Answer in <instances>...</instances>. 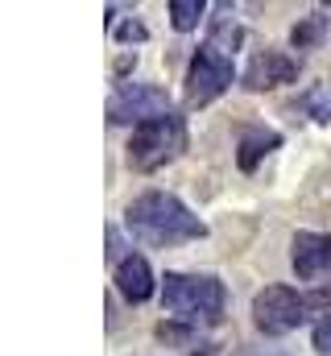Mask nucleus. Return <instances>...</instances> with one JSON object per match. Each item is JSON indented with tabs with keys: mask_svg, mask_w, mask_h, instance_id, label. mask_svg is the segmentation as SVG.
Instances as JSON below:
<instances>
[{
	"mask_svg": "<svg viewBox=\"0 0 331 356\" xmlns=\"http://www.w3.org/2000/svg\"><path fill=\"white\" fill-rule=\"evenodd\" d=\"M124 224L137 241L154 245V249H170V245H186V241H203L207 224L170 191H145L124 207Z\"/></svg>",
	"mask_w": 331,
	"mask_h": 356,
	"instance_id": "1",
	"label": "nucleus"
},
{
	"mask_svg": "<svg viewBox=\"0 0 331 356\" xmlns=\"http://www.w3.org/2000/svg\"><path fill=\"white\" fill-rule=\"evenodd\" d=\"M162 307L186 323H220L228 294H224V282L216 273H166Z\"/></svg>",
	"mask_w": 331,
	"mask_h": 356,
	"instance_id": "2",
	"label": "nucleus"
},
{
	"mask_svg": "<svg viewBox=\"0 0 331 356\" xmlns=\"http://www.w3.org/2000/svg\"><path fill=\"white\" fill-rule=\"evenodd\" d=\"M182 149H186V120L178 112H170V116H158V120L133 129L129 166L141 175H154V170L170 166L174 158H182Z\"/></svg>",
	"mask_w": 331,
	"mask_h": 356,
	"instance_id": "3",
	"label": "nucleus"
},
{
	"mask_svg": "<svg viewBox=\"0 0 331 356\" xmlns=\"http://www.w3.org/2000/svg\"><path fill=\"white\" fill-rule=\"evenodd\" d=\"M311 311H315V302L290 286H265L252 294V323L265 336H286V332L302 327Z\"/></svg>",
	"mask_w": 331,
	"mask_h": 356,
	"instance_id": "4",
	"label": "nucleus"
},
{
	"mask_svg": "<svg viewBox=\"0 0 331 356\" xmlns=\"http://www.w3.org/2000/svg\"><path fill=\"white\" fill-rule=\"evenodd\" d=\"M232 79H236V71H232V54H224L220 46H199L195 50V58H191V67H186V104L191 108H203V104H211V99H220L224 91L232 88Z\"/></svg>",
	"mask_w": 331,
	"mask_h": 356,
	"instance_id": "5",
	"label": "nucleus"
},
{
	"mask_svg": "<svg viewBox=\"0 0 331 356\" xmlns=\"http://www.w3.org/2000/svg\"><path fill=\"white\" fill-rule=\"evenodd\" d=\"M158 116H170V95L158 83H120L108 99V120L112 124H150Z\"/></svg>",
	"mask_w": 331,
	"mask_h": 356,
	"instance_id": "6",
	"label": "nucleus"
},
{
	"mask_svg": "<svg viewBox=\"0 0 331 356\" xmlns=\"http://www.w3.org/2000/svg\"><path fill=\"white\" fill-rule=\"evenodd\" d=\"M298 79V58L282 54V50H261L252 54L241 75V83L248 91H269V88H282V83H294Z\"/></svg>",
	"mask_w": 331,
	"mask_h": 356,
	"instance_id": "7",
	"label": "nucleus"
},
{
	"mask_svg": "<svg viewBox=\"0 0 331 356\" xmlns=\"http://www.w3.org/2000/svg\"><path fill=\"white\" fill-rule=\"evenodd\" d=\"M290 266L302 282H315L319 273L331 269V236L323 232H294L290 241Z\"/></svg>",
	"mask_w": 331,
	"mask_h": 356,
	"instance_id": "8",
	"label": "nucleus"
},
{
	"mask_svg": "<svg viewBox=\"0 0 331 356\" xmlns=\"http://www.w3.org/2000/svg\"><path fill=\"white\" fill-rule=\"evenodd\" d=\"M116 290L129 298V302H145L154 294V269L141 253H129L116 261Z\"/></svg>",
	"mask_w": 331,
	"mask_h": 356,
	"instance_id": "9",
	"label": "nucleus"
},
{
	"mask_svg": "<svg viewBox=\"0 0 331 356\" xmlns=\"http://www.w3.org/2000/svg\"><path fill=\"white\" fill-rule=\"evenodd\" d=\"M277 145H282V133L277 129H265V124L261 129H248V133H241V145H236V166L245 175H252Z\"/></svg>",
	"mask_w": 331,
	"mask_h": 356,
	"instance_id": "10",
	"label": "nucleus"
},
{
	"mask_svg": "<svg viewBox=\"0 0 331 356\" xmlns=\"http://www.w3.org/2000/svg\"><path fill=\"white\" fill-rule=\"evenodd\" d=\"M328 17L323 13H311V17H302L294 29H290V42H294V50H315V46H323V38H328Z\"/></svg>",
	"mask_w": 331,
	"mask_h": 356,
	"instance_id": "11",
	"label": "nucleus"
},
{
	"mask_svg": "<svg viewBox=\"0 0 331 356\" xmlns=\"http://www.w3.org/2000/svg\"><path fill=\"white\" fill-rule=\"evenodd\" d=\"M203 13H207L203 0H170V25H174L178 33H191V29L203 21Z\"/></svg>",
	"mask_w": 331,
	"mask_h": 356,
	"instance_id": "12",
	"label": "nucleus"
},
{
	"mask_svg": "<svg viewBox=\"0 0 331 356\" xmlns=\"http://www.w3.org/2000/svg\"><path fill=\"white\" fill-rule=\"evenodd\" d=\"M298 108H302V112H311V116H315L319 124H331V95H323L319 88L307 91V95L298 99Z\"/></svg>",
	"mask_w": 331,
	"mask_h": 356,
	"instance_id": "13",
	"label": "nucleus"
},
{
	"mask_svg": "<svg viewBox=\"0 0 331 356\" xmlns=\"http://www.w3.org/2000/svg\"><path fill=\"white\" fill-rule=\"evenodd\" d=\"M112 38L129 46V42H145V38H150V29H145V25H141L137 17H129V21H120V25H112Z\"/></svg>",
	"mask_w": 331,
	"mask_h": 356,
	"instance_id": "14",
	"label": "nucleus"
},
{
	"mask_svg": "<svg viewBox=\"0 0 331 356\" xmlns=\"http://www.w3.org/2000/svg\"><path fill=\"white\" fill-rule=\"evenodd\" d=\"M315 353L331 356V311H323L319 323H315Z\"/></svg>",
	"mask_w": 331,
	"mask_h": 356,
	"instance_id": "15",
	"label": "nucleus"
}]
</instances>
